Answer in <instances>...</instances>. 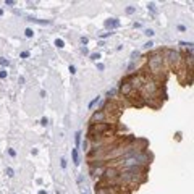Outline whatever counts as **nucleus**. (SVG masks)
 I'll use <instances>...</instances> for the list:
<instances>
[{"instance_id": "1", "label": "nucleus", "mask_w": 194, "mask_h": 194, "mask_svg": "<svg viewBox=\"0 0 194 194\" xmlns=\"http://www.w3.org/2000/svg\"><path fill=\"white\" fill-rule=\"evenodd\" d=\"M149 70L152 71V74H160L163 70V57L160 55V52H154L149 57Z\"/></svg>"}, {"instance_id": "2", "label": "nucleus", "mask_w": 194, "mask_h": 194, "mask_svg": "<svg viewBox=\"0 0 194 194\" xmlns=\"http://www.w3.org/2000/svg\"><path fill=\"white\" fill-rule=\"evenodd\" d=\"M110 129L107 123H91V129H89V134L91 136H99V134H105V133Z\"/></svg>"}, {"instance_id": "3", "label": "nucleus", "mask_w": 194, "mask_h": 194, "mask_svg": "<svg viewBox=\"0 0 194 194\" xmlns=\"http://www.w3.org/2000/svg\"><path fill=\"white\" fill-rule=\"evenodd\" d=\"M165 60L170 63L172 66H178V63H180V54H178L176 50H173V49H165Z\"/></svg>"}, {"instance_id": "4", "label": "nucleus", "mask_w": 194, "mask_h": 194, "mask_svg": "<svg viewBox=\"0 0 194 194\" xmlns=\"http://www.w3.org/2000/svg\"><path fill=\"white\" fill-rule=\"evenodd\" d=\"M141 89H142L146 94L154 95L155 92H157V89H159V84H157V81H154V79H146L144 84L141 86Z\"/></svg>"}, {"instance_id": "5", "label": "nucleus", "mask_w": 194, "mask_h": 194, "mask_svg": "<svg viewBox=\"0 0 194 194\" xmlns=\"http://www.w3.org/2000/svg\"><path fill=\"white\" fill-rule=\"evenodd\" d=\"M129 81V84H131V87L134 89V87H138L139 89L142 84H144V81H146V78L142 76V74H136V76H133V78H129L128 79Z\"/></svg>"}, {"instance_id": "6", "label": "nucleus", "mask_w": 194, "mask_h": 194, "mask_svg": "<svg viewBox=\"0 0 194 194\" xmlns=\"http://www.w3.org/2000/svg\"><path fill=\"white\" fill-rule=\"evenodd\" d=\"M118 175H120V172H118L115 167H110V168H105V172H103L102 176L105 178V180H110V181H113V180H115Z\"/></svg>"}, {"instance_id": "7", "label": "nucleus", "mask_w": 194, "mask_h": 194, "mask_svg": "<svg viewBox=\"0 0 194 194\" xmlns=\"http://www.w3.org/2000/svg\"><path fill=\"white\" fill-rule=\"evenodd\" d=\"M105 118H107V112H105V110H97L94 115H92L91 121H92V123H103Z\"/></svg>"}, {"instance_id": "8", "label": "nucleus", "mask_w": 194, "mask_h": 194, "mask_svg": "<svg viewBox=\"0 0 194 194\" xmlns=\"http://www.w3.org/2000/svg\"><path fill=\"white\" fill-rule=\"evenodd\" d=\"M131 91H133V87H131V84H129V81H128V79L123 81L121 86H120V94L121 95H129V94H131Z\"/></svg>"}, {"instance_id": "9", "label": "nucleus", "mask_w": 194, "mask_h": 194, "mask_svg": "<svg viewBox=\"0 0 194 194\" xmlns=\"http://www.w3.org/2000/svg\"><path fill=\"white\" fill-rule=\"evenodd\" d=\"M105 168H107V167H103L102 163H99L97 167L92 165L91 167V175H92V176H102L103 172H105Z\"/></svg>"}, {"instance_id": "10", "label": "nucleus", "mask_w": 194, "mask_h": 194, "mask_svg": "<svg viewBox=\"0 0 194 194\" xmlns=\"http://www.w3.org/2000/svg\"><path fill=\"white\" fill-rule=\"evenodd\" d=\"M105 28H110V29H113V28H120V21L116 20V18H110V20L105 21Z\"/></svg>"}, {"instance_id": "11", "label": "nucleus", "mask_w": 194, "mask_h": 194, "mask_svg": "<svg viewBox=\"0 0 194 194\" xmlns=\"http://www.w3.org/2000/svg\"><path fill=\"white\" fill-rule=\"evenodd\" d=\"M71 159H73L74 165H79V155H78V147L71 149Z\"/></svg>"}, {"instance_id": "12", "label": "nucleus", "mask_w": 194, "mask_h": 194, "mask_svg": "<svg viewBox=\"0 0 194 194\" xmlns=\"http://www.w3.org/2000/svg\"><path fill=\"white\" fill-rule=\"evenodd\" d=\"M95 194H112V189L107 188V186H99V188L95 189Z\"/></svg>"}, {"instance_id": "13", "label": "nucleus", "mask_w": 194, "mask_h": 194, "mask_svg": "<svg viewBox=\"0 0 194 194\" xmlns=\"http://www.w3.org/2000/svg\"><path fill=\"white\" fill-rule=\"evenodd\" d=\"M81 131H76V134H74V141H76V147H78L79 144H81Z\"/></svg>"}, {"instance_id": "14", "label": "nucleus", "mask_w": 194, "mask_h": 194, "mask_svg": "<svg viewBox=\"0 0 194 194\" xmlns=\"http://www.w3.org/2000/svg\"><path fill=\"white\" fill-rule=\"evenodd\" d=\"M99 102H100V97L97 95V97H95L94 100H91V103H89V108H94V107H95V105H97Z\"/></svg>"}, {"instance_id": "15", "label": "nucleus", "mask_w": 194, "mask_h": 194, "mask_svg": "<svg viewBox=\"0 0 194 194\" xmlns=\"http://www.w3.org/2000/svg\"><path fill=\"white\" fill-rule=\"evenodd\" d=\"M55 46H57L58 49H63V47H65V42H63V39H55Z\"/></svg>"}, {"instance_id": "16", "label": "nucleus", "mask_w": 194, "mask_h": 194, "mask_svg": "<svg viewBox=\"0 0 194 194\" xmlns=\"http://www.w3.org/2000/svg\"><path fill=\"white\" fill-rule=\"evenodd\" d=\"M25 34H26V37H33L34 36V31L31 28H26L25 29Z\"/></svg>"}, {"instance_id": "17", "label": "nucleus", "mask_w": 194, "mask_h": 194, "mask_svg": "<svg viewBox=\"0 0 194 194\" xmlns=\"http://www.w3.org/2000/svg\"><path fill=\"white\" fill-rule=\"evenodd\" d=\"M147 8L150 10L152 13H157V10H155V3H152V2H150V3H147Z\"/></svg>"}, {"instance_id": "18", "label": "nucleus", "mask_w": 194, "mask_h": 194, "mask_svg": "<svg viewBox=\"0 0 194 194\" xmlns=\"http://www.w3.org/2000/svg\"><path fill=\"white\" fill-rule=\"evenodd\" d=\"M29 21H34V23H39V25H49V21H41V20H36V18H29Z\"/></svg>"}, {"instance_id": "19", "label": "nucleus", "mask_w": 194, "mask_h": 194, "mask_svg": "<svg viewBox=\"0 0 194 194\" xmlns=\"http://www.w3.org/2000/svg\"><path fill=\"white\" fill-rule=\"evenodd\" d=\"M0 65H2V66H8V60L3 58V57H0Z\"/></svg>"}, {"instance_id": "20", "label": "nucleus", "mask_w": 194, "mask_h": 194, "mask_svg": "<svg viewBox=\"0 0 194 194\" xmlns=\"http://www.w3.org/2000/svg\"><path fill=\"white\" fill-rule=\"evenodd\" d=\"M144 34H146V36H147V37H152V36H154V34H155V33H154L152 29H146V31H144Z\"/></svg>"}, {"instance_id": "21", "label": "nucleus", "mask_w": 194, "mask_h": 194, "mask_svg": "<svg viewBox=\"0 0 194 194\" xmlns=\"http://www.w3.org/2000/svg\"><path fill=\"white\" fill-rule=\"evenodd\" d=\"M100 58V54H91V60H94V62H97Z\"/></svg>"}, {"instance_id": "22", "label": "nucleus", "mask_w": 194, "mask_h": 194, "mask_svg": "<svg viewBox=\"0 0 194 194\" xmlns=\"http://www.w3.org/2000/svg\"><path fill=\"white\" fill-rule=\"evenodd\" d=\"M7 78V70H0V79Z\"/></svg>"}, {"instance_id": "23", "label": "nucleus", "mask_w": 194, "mask_h": 194, "mask_svg": "<svg viewBox=\"0 0 194 194\" xmlns=\"http://www.w3.org/2000/svg\"><path fill=\"white\" fill-rule=\"evenodd\" d=\"M152 46H154V42H152V41H149L147 44H144V49H152Z\"/></svg>"}, {"instance_id": "24", "label": "nucleus", "mask_w": 194, "mask_h": 194, "mask_svg": "<svg viewBox=\"0 0 194 194\" xmlns=\"http://www.w3.org/2000/svg\"><path fill=\"white\" fill-rule=\"evenodd\" d=\"M115 92H116L115 89H112V91H108V92H107V97H108V99H110V97H113V95H115Z\"/></svg>"}, {"instance_id": "25", "label": "nucleus", "mask_w": 194, "mask_h": 194, "mask_svg": "<svg viewBox=\"0 0 194 194\" xmlns=\"http://www.w3.org/2000/svg\"><path fill=\"white\" fill-rule=\"evenodd\" d=\"M7 175H8V176H13V175H15V172H13V168H7Z\"/></svg>"}, {"instance_id": "26", "label": "nucleus", "mask_w": 194, "mask_h": 194, "mask_svg": "<svg viewBox=\"0 0 194 194\" xmlns=\"http://www.w3.org/2000/svg\"><path fill=\"white\" fill-rule=\"evenodd\" d=\"M47 123H49V120H47V116H44V118L41 120V125H42V126H46Z\"/></svg>"}, {"instance_id": "27", "label": "nucleus", "mask_w": 194, "mask_h": 194, "mask_svg": "<svg viewBox=\"0 0 194 194\" xmlns=\"http://www.w3.org/2000/svg\"><path fill=\"white\" fill-rule=\"evenodd\" d=\"M28 57H29V52H28V50L21 52V58H28Z\"/></svg>"}, {"instance_id": "28", "label": "nucleus", "mask_w": 194, "mask_h": 194, "mask_svg": "<svg viewBox=\"0 0 194 194\" xmlns=\"http://www.w3.org/2000/svg\"><path fill=\"white\" fill-rule=\"evenodd\" d=\"M134 7H128V8H126V13H129V15H131V13H134Z\"/></svg>"}, {"instance_id": "29", "label": "nucleus", "mask_w": 194, "mask_h": 194, "mask_svg": "<svg viewBox=\"0 0 194 194\" xmlns=\"http://www.w3.org/2000/svg\"><path fill=\"white\" fill-rule=\"evenodd\" d=\"M8 154L12 157H15V155H16V150H15V149H8Z\"/></svg>"}, {"instance_id": "30", "label": "nucleus", "mask_w": 194, "mask_h": 194, "mask_svg": "<svg viewBox=\"0 0 194 194\" xmlns=\"http://www.w3.org/2000/svg\"><path fill=\"white\" fill-rule=\"evenodd\" d=\"M81 42H83V46L86 47V44L89 42V39H87V37H81Z\"/></svg>"}, {"instance_id": "31", "label": "nucleus", "mask_w": 194, "mask_h": 194, "mask_svg": "<svg viewBox=\"0 0 194 194\" xmlns=\"http://www.w3.org/2000/svg\"><path fill=\"white\" fill-rule=\"evenodd\" d=\"M68 70H70V73H71V74H74V73H76V68H74L73 65H70V68H68Z\"/></svg>"}, {"instance_id": "32", "label": "nucleus", "mask_w": 194, "mask_h": 194, "mask_svg": "<svg viewBox=\"0 0 194 194\" xmlns=\"http://www.w3.org/2000/svg\"><path fill=\"white\" fill-rule=\"evenodd\" d=\"M60 165H62V168H66V160H65V159L60 160Z\"/></svg>"}, {"instance_id": "33", "label": "nucleus", "mask_w": 194, "mask_h": 194, "mask_svg": "<svg viewBox=\"0 0 194 194\" xmlns=\"http://www.w3.org/2000/svg\"><path fill=\"white\" fill-rule=\"evenodd\" d=\"M5 5H8V7H13V5H15V2H13V0H7V2H5Z\"/></svg>"}, {"instance_id": "34", "label": "nucleus", "mask_w": 194, "mask_h": 194, "mask_svg": "<svg viewBox=\"0 0 194 194\" xmlns=\"http://www.w3.org/2000/svg\"><path fill=\"white\" fill-rule=\"evenodd\" d=\"M87 146H89V142H87V141H84V142H83V149H84V150H89V149H87Z\"/></svg>"}, {"instance_id": "35", "label": "nucleus", "mask_w": 194, "mask_h": 194, "mask_svg": "<svg viewBox=\"0 0 194 194\" xmlns=\"http://www.w3.org/2000/svg\"><path fill=\"white\" fill-rule=\"evenodd\" d=\"M108 36H112V33H103L100 37H102V39H105V37H108Z\"/></svg>"}, {"instance_id": "36", "label": "nucleus", "mask_w": 194, "mask_h": 194, "mask_svg": "<svg viewBox=\"0 0 194 194\" xmlns=\"http://www.w3.org/2000/svg\"><path fill=\"white\" fill-rule=\"evenodd\" d=\"M103 68H105V66H103V65H102V63H97V70H100V71H102V70H103Z\"/></svg>"}, {"instance_id": "37", "label": "nucleus", "mask_w": 194, "mask_h": 194, "mask_svg": "<svg viewBox=\"0 0 194 194\" xmlns=\"http://www.w3.org/2000/svg\"><path fill=\"white\" fill-rule=\"evenodd\" d=\"M178 29H180V31H186V26H183V25H180V26H178Z\"/></svg>"}, {"instance_id": "38", "label": "nucleus", "mask_w": 194, "mask_h": 194, "mask_svg": "<svg viewBox=\"0 0 194 194\" xmlns=\"http://www.w3.org/2000/svg\"><path fill=\"white\" fill-rule=\"evenodd\" d=\"M37 194H47V193H46V191H44V189H41V191H39V193H37Z\"/></svg>"}, {"instance_id": "39", "label": "nucleus", "mask_w": 194, "mask_h": 194, "mask_svg": "<svg viewBox=\"0 0 194 194\" xmlns=\"http://www.w3.org/2000/svg\"><path fill=\"white\" fill-rule=\"evenodd\" d=\"M2 15H3V10H2V8H0V16H2Z\"/></svg>"}]
</instances>
